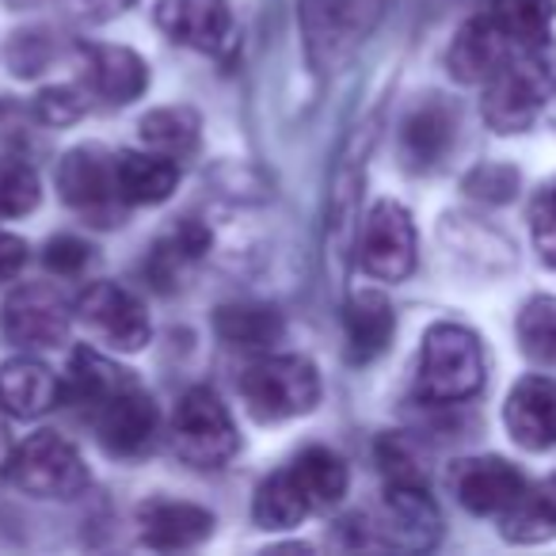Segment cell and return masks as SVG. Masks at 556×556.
Segmentation results:
<instances>
[{"mask_svg":"<svg viewBox=\"0 0 556 556\" xmlns=\"http://www.w3.org/2000/svg\"><path fill=\"white\" fill-rule=\"evenodd\" d=\"M214 510L184 500H146L138 507V538L156 553H179L194 548L214 533Z\"/></svg>","mask_w":556,"mask_h":556,"instance_id":"16","label":"cell"},{"mask_svg":"<svg viewBox=\"0 0 556 556\" xmlns=\"http://www.w3.org/2000/svg\"><path fill=\"white\" fill-rule=\"evenodd\" d=\"M168 434L179 462L194 465V469H225L240 450V434L229 408L206 386H194L179 396Z\"/></svg>","mask_w":556,"mask_h":556,"instance_id":"6","label":"cell"},{"mask_svg":"<svg viewBox=\"0 0 556 556\" xmlns=\"http://www.w3.org/2000/svg\"><path fill=\"white\" fill-rule=\"evenodd\" d=\"M378 530L396 548H416V553L419 548H434L442 538V510L427 495V484L389 480L386 495H381Z\"/></svg>","mask_w":556,"mask_h":556,"instance_id":"14","label":"cell"},{"mask_svg":"<svg viewBox=\"0 0 556 556\" xmlns=\"http://www.w3.org/2000/svg\"><path fill=\"white\" fill-rule=\"evenodd\" d=\"M465 187H469L477 199L507 202L510 194H515V187H518V172L503 168V164H484V168H477L469 179H465Z\"/></svg>","mask_w":556,"mask_h":556,"instance_id":"36","label":"cell"},{"mask_svg":"<svg viewBox=\"0 0 556 556\" xmlns=\"http://www.w3.org/2000/svg\"><path fill=\"white\" fill-rule=\"evenodd\" d=\"M548 100V73L533 50L515 54L492 80H484L480 115L495 134H522L533 126Z\"/></svg>","mask_w":556,"mask_h":556,"instance_id":"7","label":"cell"},{"mask_svg":"<svg viewBox=\"0 0 556 556\" xmlns=\"http://www.w3.org/2000/svg\"><path fill=\"white\" fill-rule=\"evenodd\" d=\"M88 260H92V248H88V240L70 237V232H62V237H50L47 252H42V263H47L54 275H80V270L88 267Z\"/></svg>","mask_w":556,"mask_h":556,"instance_id":"35","label":"cell"},{"mask_svg":"<svg viewBox=\"0 0 556 556\" xmlns=\"http://www.w3.org/2000/svg\"><path fill=\"white\" fill-rule=\"evenodd\" d=\"M416 225L393 199H381L358 225V267L378 282H404L416 270Z\"/></svg>","mask_w":556,"mask_h":556,"instance_id":"8","label":"cell"},{"mask_svg":"<svg viewBox=\"0 0 556 556\" xmlns=\"http://www.w3.org/2000/svg\"><path fill=\"white\" fill-rule=\"evenodd\" d=\"M130 4L134 0H80L85 16H92V20H111V16H118V12L130 9Z\"/></svg>","mask_w":556,"mask_h":556,"instance_id":"38","label":"cell"},{"mask_svg":"<svg viewBox=\"0 0 556 556\" xmlns=\"http://www.w3.org/2000/svg\"><path fill=\"white\" fill-rule=\"evenodd\" d=\"M73 313H77V320L96 340L123 351V355H134V351H141L153 340V320H149L141 298L130 294L126 287H118V282H92L77 298Z\"/></svg>","mask_w":556,"mask_h":556,"instance_id":"9","label":"cell"},{"mask_svg":"<svg viewBox=\"0 0 556 556\" xmlns=\"http://www.w3.org/2000/svg\"><path fill=\"white\" fill-rule=\"evenodd\" d=\"M214 332L237 351H270L287 336V320L275 305L263 302H229L214 313Z\"/></svg>","mask_w":556,"mask_h":556,"instance_id":"23","label":"cell"},{"mask_svg":"<svg viewBox=\"0 0 556 556\" xmlns=\"http://www.w3.org/2000/svg\"><path fill=\"white\" fill-rule=\"evenodd\" d=\"M179 184L176 156H164L156 149L146 153H115V194L123 206H161L172 199Z\"/></svg>","mask_w":556,"mask_h":556,"instance_id":"20","label":"cell"},{"mask_svg":"<svg viewBox=\"0 0 556 556\" xmlns=\"http://www.w3.org/2000/svg\"><path fill=\"white\" fill-rule=\"evenodd\" d=\"M450 488H454L457 503L469 515L480 518H500L503 510H510L526 492L530 480L518 472V465H510L507 457H462L450 469Z\"/></svg>","mask_w":556,"mask_h":556,"instance_id":"13","label":"cell"},{"mask_svg":"<svg viewBox=\"0 0 556 556\" xmlns=\"http://www.w3.org/2000/svg\"><path fill=\"white\" fill-rule=\"evenodd\" d=\"M530 237H533V248H538L541 263L556 270V176H548L545 184L533 191Z\"/></svg>","mask_w":556,"mask_h":556,"instance_id":"32","label":"cell"},{"mask_svg":"<svg viewBox=\"0 0 556 556\" xmlns=\"http://www.w3.org/2000/svg\"><path fill=\"white\" fill-rule=\"evenodd\" d=\"M9 465V439H4V404H0V472Z\"/></svg>","mask_w":556,"mask_h":556,"instance_id":"39","label":"cell"},{"mask_svg":"<svg viewBox=\"0 0 556 556\" xmlns=\"http://www.w3.org/2000/svg\"><path fill=\"white\" fill-rule=\"evenodd\" d=\"M58 191L96 225H115V210L123 206L115 194V153L103 146L70 149L58 164Z\"/></svg>","mask_w":556,"mask_h":556,"instance_id":"12","label":"cell"},{"mask_svg":"<svg viewBox=\"0 0 556 556\" xmlns=\"http://www.w3.org/2000/svg\"><path fill=\"white\" fill-rule=\"evenodd\" d=\"M290 472L302 484L305 500L313 510H328L336 503H343L351 488V469L332 446H305L302 454L290 462Z\"/></svg>","mask_w":556,"mask_h":556,"instance_id":"24","label":"cell"},{"mask_svg":"<svg viewBox=\"0 0 556 556\" xmlns=\"http://www.w3.org/2000/svg\"><path fill=\"white\" fill-rule=\"evenodd\" d=\"M454 111L442 100H427L404 118L401 126V156L412 172H431L454 149Z\"/></svg>","mask_w":556,"mask_h":556,"instance_id":"22","label":"cell"},{"mask_svg":"<svg viewBox=\"0 0 556 556\" xmlns=\"http://www.w3.org/2000/svg\"><path fill=\"white\" fill-rule=\"evenodd\" d=\"M309 500H305L302 484L294 480V472L278 469L255 488V500H252V518L260 530H294L302 526V518L309 515Z\"/></svg>","mask_w":556,"mask_h":556,"instance_id":"27","label":"cell"},{"mask_svg":"<svg viewBox=\"0 0 556 556\" xmlns=\"http://www.w3.org/2000/svg\"><path fill=\"white\" fill-rule=\"evenodd\" d=\"M255 424H287L320 404V374L305 355H260L237 381Z\"/></svg>","mask_w":556,"mask_h":556,"instance_id":"4","label":"cell"},{"mask_svg":"<svg viewBox=\"0 0 556 556\" xmlns=\"http://www.w3.org/2000/svg\"><path fill=\"white\" fill-rule=\"evenodd\" d=\"M70 386L73 401L85 404V412L92 416L96 439L111 457L134 462L156 442L161 416H156V404L146 393V386L134 378V370L111 363L100 351L80 348L73 351Z\"/></svg>","mask_w":556,"mask_h":556,"instance_id":"1","label":"cell"},{"mask_svg":"<svg viewBox=\"0 0 556 556\" xmlns=\"http://www.w3.org/2000/svg\"><path fill=\"white\" fill-rule=\"evenodd\" d=\"M0 404L16 419H39L62 404V381L39 358H9L0 366Z\"/></svg>","mask_w":556,"mask_h":556,"instance_id":"21","label":"cell"},{"mask_svg":"<svg viewBox=\"0 0 556 556\" xmlns=\"http://www.w3.org/2000/svg\"><path fill=\"white\" fill-rule=\"evenodd\" d=\"M27 255H31V248H27L24 237L0 229V282H12V278L24 275Z\"/></svg>","mask_w":556,"mask_h":556,"instance_id":"37","label":"cell"},{"mask_svg":"<svg viewBox=\"0 0 556 556\" xmlns=\"http://www.w3.org/2000/svg\"><path fill=\"white\" fill-rule=\"evenodd\" d=\"M88 111V92L77 85H50L35 96V115L47 126H70Z\"/></svg>","mask_w":556,"mask_h":556,"instance_id":"33","label":"cell"},{"mask_svg":"<svg viewBox=\"0 0 556 556\" xmlns=\"http://www.w3.org/2000/svg\"><path fill=\"white\" fill-rule=\"evenodd\" d=\"M381 16L386 0H298V24L309 65L325 77L348 70Z\"/></svg>","mask_w":556,"mask_h":556,"instance_id":"2","label":"cell"},{"mask_svg":"<svg viewBox=\"0 0 556 556\" xmlns=\"http://www.w3.org/2000/svg\"><path fill=\"white\" fill-rule=\"evenodd\" d=\"M522 355L541 366H556V298H530L518 313Z\"/></svg>","mask_w":556,"mask_h":556,"instance_id":"30","label":"cell"},{"mask_svg":"<svg viewBox=\"0 0 556 556\" xmlns=\"http://www.w3.org/2000/svg\"><path fill=\"white\" fill-rule=\"evenodd\" d=\"M138 134L146 141V149H156V153L179 161V156L194 153V146H199L202 118L191 108H156L138 123Z\"/></svg>","mask_w":556,"mask_h":556,"instance_id":"29","label":"cell"},{"mask_svg":"<svg viewBox=\"0 0 556 556\" xmlns=\"http://www.w3.org/2000/svg\"><path fill=\"white\" fill-rule=\"evenodd\" d=\"M515 54H522V50H515V42H510L507 35L500 31V24L484 12V16H472L469 24L457 27L454 42H450V50H446V70H450V77L462 80V85H484V80H492Z\"/></svg>","mask_w":556,"mask_h":556,"instance_id":"15","label":"cell"},{"mask_svg":"<svg viewBox=\"0 0 556 556\" xmlns=\"http://www.w3.org/2000/svg\"><path fill=\"white\" fill-rule=\"evenodd\" d=\"M396 336V313L386 294L378 290H358L351 294L348 309H343V343H348V363L366 366L389 351Z\"/></svg>","mask_w":556,"mask_h":556,"instance_id":"19","label":"cell"},{"mask_svg":"<svg viewBox=\"0 0 556 556\" xmlns=\"http://www.w3.org/2000/svg\"><path fill=\"white\" fill-rule=\"evenodd\" d=\"M484 386V348L480 336L454 320L431 325L419 343L416 396L431 404H462Z\"/></svg>","mask_w":556,"mask_h":556,"instance_id":"3","label":"cell"},{"mask_svg":"<svg viewBox=\"0 0 556 556\" xmlns=\"http://www.w3.org/2000/svg\"><path fill=\"white\" fill-rule=\"evenodd\" d=\"M70 325H73L70 302L62 298V290L47 287V282H27V287L12 290L4 298V309H0V332H4V340L24 351L58 348L70 336Z\"/></svg>","mask_w":556,"mask_h":556,"instance_id":"10","label":"cell"},{"mask_svg":"<svg viewBox=\"0 0 556 556\" xmlns=\"http://www.w3.org/2000/svg\"><path fill=\"white\" fill-rule=\"evenodd\" d=\"M488 16L500 24V31L515 42V50H538L545 47L553 31V0H492Z\"/></svg>","mask_w":556,"mask_h":556,"instance_id":"28","label":"cell"},{"mask_svg":"<svg viewBox=\"0 0 556 556\" xmlns=\"http://www.w3.org/2000/svg\"><path fill=\"white\" fill-rule=\"evenodd\" d=\"M153 20L172 42L210 58H232L237 20L225 0H156Z\"/></svg>","mask_w":556,"mask_h":556,"instance_id":"11","label":"cell"},{"mask_svg":"<svg viewBox=\"0 0 556 556\" xmlns=\"http://www.w3.org/2000/svg\"><path fill=\"white\" fill-rule=\"evenodd\" d=\"M503 424L522 450L538 454V450L556 446V381L541 374L515 381L503 404Z\"/></svg>","mask_w":556,"mask_h":556,"instance_id":"17","label":"cell"},{"mask_svg":"<svg viewBox=\"0 0 556 556\" xmlns=\"http://www.w3.org/2000/svg\"><path fill=\"white\" fill-rule=\"evenodd\" d=\"M42 199L39 172L16 156H0V222L27 217Z\"/></svg>","mask_w":556,"mask_h":556,"instance_id":"31","label":"cell"},{"mask_svg":"<svg viewBox=\"0 0 556 556\" xmlns=\"http://www.w3.org/2000/svg\"><path fill=\"white\" fill-rule=\"evenodd\" d=\"M500 530L518 545H538L556 533V472L533 484L510 510L500 515Z\"/></svg>","mask_w":556,"mask_h":556,"instance_id":"26","label":"cell"},{"mask_svg":"<svg viewBox=\"0 0 556 556\" xmlns=\"http://www.w3.org/2000/svg\"><path fill=\"white\" fill-rule=\"evenodd\" d=\"M378 462L389 480L427 484V472H424V465H419V454L412 450L408 439H401V434H386V439L378 442Z\"/></svg>","mask_w":556,"mask_h":556,"instance_id":"34","label":"cell"},{"mask_svg":"<svg viewBox=\"0 0 556 556\" xmlns=\"http://www.w3.org/2000/svg\"><path fill=\"white\" fill-rule=\"evenodd\" d=\"M206 252H210V229L202 222H194V217H184V222H176L161 240H156L146 270L156 287L172 290L179 282V275H184L191 263H199Z\"/></svg>","mask_w":556,"mask_h":556,"instance_id":"25","label":"cell"},{"mask_svg":"<svg viewBox=\"0 0 556 556\" xmlns=\"http://www.w3.org/2000/svg\"><path fill=\"white\" fill-rule=\"evenodd\" d=\"M4 477L31 500H77L92 484L80 450L58 431H35L27 442H20L9 454Z\"/></svg>","mask_w":556,"mask_h":556,"instance_id":"5","label":"cell"},{"mask_svg":"<svg viewBox=\"0 0 556 556\" xmlns=\"http://www.w3.org/2000/svg\"><path fill=\"white\" fill-rule=\"evenodd\" d=\"M80 58H85L88 92L100 96V100L126 108V103L141 100L149 92V65L138 50L96 42V47H80Z\"/></svg>","mask_w":556,"mask_h":556,"instance_id":"18","label":"cell"}]
</instances>
